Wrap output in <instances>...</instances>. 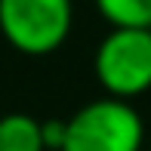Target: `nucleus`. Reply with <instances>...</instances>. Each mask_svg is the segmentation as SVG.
Segmentation results:
<instances>
[{
    "instance_id": "f257e3e1",
    "label": "nucleus",
    "mask_w": 151,
    "mask_h": 151,
    "mask_svg": "<svg viewBox=\"0 0 151 151\" xmlns=\"http://www.w3.org/2000/svg\"><path fill=\"white\" fill-rule=\"evenodd\" d=\"M65 148L62 151H139L145 142L142 114L127 99L86 102L65 120Z\"/></svg>"
},
{
    "instance_id": "39448f33",
    "label": "nucleus",
    "mask_w": 151,
    "mask_h": 151,
    "mask_svg": "<svg viewBox=\"0 0 151 151\" xmlns=\"http://www.w3.org/2000/svg\"><path fill=\"white\" fill-rule=\"evenodd\" d=\"M111 28H151V0H96Z\"/></svg>"
},
{
    "instance_id": "20e7f679",
    "label": "nucleus",
    "mask_w": 151,
    "mask_h": 151,
    "mask_svg": "<svg viewBox=\"0 0 151 151\" xmlns=\"http://www.w3.org/2000/svg\"><path fill=\"white\" fill-rule=\"evenodd\" d=\"M0 151H46L40 120L22 111L3 114L0 117Z\"/></svg>"
},
{
    "instance_id": "423d86ee",
    "label": "nucleus",
    "mask_w": 151,
    "mask_h": 151,
    "mask_svg": "<svg viewBox=\"0 0 151 151\" xmlns=\"http://www.w3.org/2000/svg\"><path fill=\"white\" fill-rule=\"evenodd\" d=\"M40 133H43V148L50 151H62L65 148V133H68V123L65 120H40Z\"/></svg>"
},
{
    "instance_id": "f03ea898",
    "label": "nucleus",
    "mask_w": 151,
    "mask_h": 151,
    "mask_svg": "<svg viewBox=\"0 0 151 151\" xmlns=\"http://www.w3.org/2000/svg\"><path fill=\"white\" fill-rule=\"evenodd\" d=\"M71 0H0V31L25 56H46L71 34Z\"/></svg>"
},
{
    "instance_id": "7ed1b4c3",
    "label": "nucleus",
    "mask_w": 151,
    "mask_h": 151,
    "mask_svg": "<svg viewBox=\"0 0 151 151\" xmlns=\"http://www.w3.org/2000/svg\"><path fill=\"white\" fill-rule=\"evenodd\" d=\"M93 68L114 99L151 90V28H111L96 50Z\"/></svg>"
}]
</instances>
